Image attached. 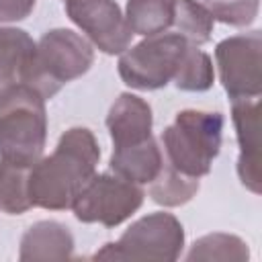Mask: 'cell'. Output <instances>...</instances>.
Segmentation results:
<instances>
[{"mask_svg":"<svg viewBox=\"0 0 262 262\" xmlns=\"http://www.w3.org/2000/svg\"><path fill=\"white\" fill-rule=\"evenodd\" d=\"M100 147L86 127L68 129L49 156H41L29 170L27 192L31 207L49 211L72 209L76 196L96 174Z\"/></svg>","mask_w":262,"mask_h":262,"instance_id":"1","label":"cell"},{"mask_svg":"<svg viewBox=\"0 0 262 262\" xmlns=\"http://www.w3.org/2000/svg\"><path fill=\"white\" fill-rule=\"evenodd\" d=\"M45 98L29 84L0 88V158L31 168L45 149Z\"/></svg>","mask_w":262,"mask_h":262,"instance_id":"2","label":"cell"},{"mask_svg":"<svg viewBox=\"0 0 262 262\" xmlns=\"http://www.w3.org/2000/svg\"><path fill=\"white\" fill-rule=\"evenodd\" d=\"M223 115L186 108L162 131L166 162L180 174L201 178L211 172L221 149Z\"/></svg>","mask_w":262,"mask_h":262,"instance_id":"3","label":"cell"},{"mask_svg":"<svg viewBox=\"0 0 262 262\" xmlns=\"http://www.w3.org/2000/svg\"><path fill=\"white\" fill-rule=\"evenodd\" d=\"M184 248V227L172 213H149L117 239L104 244L94 260H158L174 262Z\"/></svg>","mask_w":262,"mask_h":262,"instance_id":"4","label":"cell"},{"mask_svg":"<svg viewBox=\"0 0 262 262\" xmlns=\"http://www.w3.org/2000/svg\"><path fill=\"white\" fill-rule=\"evenodd\" d=\"M94 61L88 39L72 29H51L37 41V84L35 90L47 100L59 88L84 76Z\"/></svg>","mask_w":262,"mask_h":262,"instance_id":"5","label":"cell"},{"mask_svg":"<svg viewBox=\"0 0 262 262\" xmlns=\"http://www.w3.org/2000/svg\"><path fill=\"white\" fill-rule=\"evenodd\" d=\"M190 43L178 33H158L127 47L119 57L121 80L135 90H158L174 80Z\"/></svg>","mask_w":262,"mask_h":262,"instance_id":"6","label":"cell"},{"mask_svg":"<svg viewBox=\"0 0 262 262\" xmlns=\"http://www.w3.org/2000/svg\"><path fill=\"white\" fill-rule=\"evenodd\" d=\"M143 190L139 184L129 182L115 172L94 174L76 196L72 209L82 223H100L104 227H117L127 221L143 203Z\"/></svg>","mask_w":262,"mask_h":262,"instance_id":"7","label":"cell"},{"mask_svg":"<svg viewBox=\"0 0 262 262\" xmlns=\"http://www.w3.org/2000/svg\"><path fill=\"white\" fill-rule=\"evenodd\" d=\"M219 78L231 100L258 98L262 92V35L260 31L233 35L217 43Z\"/></svg>","mask_w":262,"mask_h":262,"instance_id":"8","label":"cell"},{"mask_svg":"<svg viewBox=\"0 0 262 262\" xmlns=\"http://www.w3.org/2000/svg\"><path fill=\"white\" fill-rule=\"evenodd\" d=\"M70 20L106 55H121L133 31L115 0H63Z\"/></svg>","mask_w":262,"mask_h":262,"instance_id":"9","label":"cell"},{"mask_svg":"<svg viewBox=\"0 0 262 262\" xmlns=\"http://www.w3.org/2000/svg\"><path fill=\"white\" fill-rule=\"evenodd\" d=\"M231 119L239 143L237 176L242 184L260 194L262 190V156H260V96L231 100Z\"/></svg>","mask_w":262,"mask_h":262,"instance_id":"10","label":"cell"},{"mask_svg":"<svg viewBox=\"0 0 262 262\" xmlns=\"http://www.w3.org/2000/svg\"><path fill=\"white\" fill-rule=\"evenodd\" d=\"M151 106L137 94L123 92L113 102L106 115V127L113 139V149L137 145L151 137Z\"/></svg>","mask_w":262,"mask_h":262,"instance_id":"11","label":"cell"},{"mask_svg":"<svg viewBox=\"0 0 262 262\" xmlns=\"http://www.w3.org/2000/svg\"><path fill=\"white\" fill-rule=\"evenodd\" d=\"M37 84V43L14 27H0V88L8 84Z\"/></svg>","mask_w":262,"mask_h":262,"instance_id":"12","label":"cell"},{"mask_svg":"<svg viewBox=\"0 0 262 262\" xmlns=\"http://www.w3.org/2000/svg\"><path fill=\"white\" fill-rule=\"evenodd\" d=\"M74 256V235L59 221H37L20 237V260H68Z\"/></svg>","mask_w":262,"mask_h":262,"instance_id":"13","label":"cell"},{"mask_svg":"<svg viewBox=\"0 0 262 262\" xmlns=\"http://www.w3.org/2000/svg\"><path fill=\"white\" fill-rule=\"evenodd\" d=\"M162 166H164V156L154 135L137 145L113 149L108 160L111 172L135 184H149L160 174Z\"/></svg>","mask_w":262,"mask_h":262,"instance_id":"14","label":"cell"},{"mask_svg":"<svg viewBox=\"0 0 262 262\" xmlns=\"http://www.w3.org/2000/svg\"><path fill=\"white\" fill-rule=\"evenodd\" d=\"M176 0H127L125 18L133 35L151 37L166 33L174 20Z\"/></svg>","mask_w":262,"mask_h":262,"instance_id":"15","label":"cell"},{"mask_svg":"<svg viewBox=\"0 0 262 262\" xmlns=\"http://www.w3.org/2000/svg\"><path fill=\"white\" fill-rule=\"evenodd\" d=\"M199 192V178L180 174L168 162H164L160 174L149 182V196L162 207H180Z\"/></svg>","mask_w":262,"mask_h":262,"instance_id":"16","label":"cell"},{"mask_svg":"<svg viewBox=\"0 0 262 262\" xmlns=\"http://www.w3.org/2000/svg\"><path fill=\"white\" fill-rule=\"evenodd\" d=\"M176 33L184 37L190 45H203L211 39L213 33V16L203 2L196 0H176L174 2V20Z\"/></svg>","mask_w":262,"mask_h":262,"instance_id":"17","label":"cell"},{"mask_svg":"<svg viewBox=\"0 0 262 262\" xmlns=\"http://www.w3.org/2000/svg\"><path fill=\"white\" fill-rule=\"evenodd\" d=\"M250 258L248 244L231 233H209L199 237L190 252L186 254V260H223V262H244Z\"/></svg>","mask_w":262,"mask_h":262,"instance_id":"18","label":"cell"},{"mask_svg":"<svg viewBox=\"0 0 262 262\" xmlns=\"http://www.w3.org/2000/svg\"><path fill=\"white\" fill-rule=\"evenodd\" d=\"M172 82L176 84L178 90H186V92L209 90L215 82V68L211 57L196 45H188Z\"/></svg>","mask_w":262,"mask_h":262,"instance_id":"19","label":"cell"},{"mask_svg":"<svg viewBox=\"0 0 262 262\" xmlns=\"http://www.w3.org/2000/svg\"><path fill=\"white\" fill-rule=\"evenodd\" d=\"M31 168L16 166L0 158V209L8 215H23L31 209L27 176Z\"/></svg>","mask_w":262,"mask_h":262,"instance_id":"20","label":"cell"},{"mask_svg":"<svg viewBox=\"0 0 262 262\" xmlns=\"http://www.w3.org/2000/svg\"><path fill=\"white\" fill-rule=\"evenodd\" d=\"M213 20L231 25V27H248L256 20L260 0H205L203 2Z\"/></svg>","mask_w":262,"mask_h":262,"instance_id":"21","label":"cell"},{"mask_svg":"<svg viewBox=\"0 0 262 262\" xmlns=\"http://www.w3.org/2000/svg\"><path fill=\"white\" fill-rule=\"evenodd\" d=\"M37 0H0V23H16L27 18Z\"/></svg>","mask_w":262,"mask_h":262,"instance_id":"22","label":"cell"}]
</instances>
